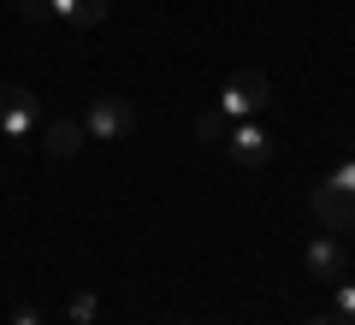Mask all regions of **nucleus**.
I'll list each match as a JSON object with an SVG mask.
<instances>
[{"label": "nucleus", "mask_w": 355, "mask_h": 325, "mask_svg": "<svg viewBox=\"0 0 355 325\" xmlns=\"http://www.w3.org/2000/svg\"><path fill=\"white\" fill-rule=\"evenodd\" d=\"M326 184H331V189H343V195L355 201V154H343V160L331 166V177H326Z\"/></svg>", "instance_id": "obj_10"}, {"label": "nucleus", "mask_w": 355, "mask_h": 325, "mask_svg": "<svg viewBox=\"0 0 355 325\" xmlns=\"http://www.w3.org/2000/svg\"><path fill=\"white\" fill-rule=\"evenodd\" d=\"M36 130V95L24 83H0V137L24 142Z\"/></svg>", "instance_id": "obj_3"}, {"label": "nucleus", "mask_w": 355, "mask_h": 325, "mask_svg": "<svg viewBox=\"0 0 355 325\" xmlns=\"http://www.w3.org/2000/svg\"><path fill=\"white\" fill-rule=\"evenodd\" d=\"M225 154L237 166H266L272 160V137H266L254 118H243V125H231V137H225Z\"/></svg>", "instance_id": "obj_4"}, {"label": "nucleus", "mask_w": 355, "mask_h": 325, "mask_svg": "<svg viewBox=\"0 0 355 325\" xmlns=\"http://www.w3.org/2000/svg\"><path fill=\"white\" fill-rule=\"evenodd\" d=\"M266 100H272V83H266L261 71H237L225 89H219V113H225L231 125H243V118H254V113H261Z\"/></svg>", "instance_id": "obj_2"}, {"label": "nucleus", "mask_w": 355, "mask_h": 325, "mask_svg": "<svg viewBox=\"0 0 355 325\" xmlns=\"http://www.w3.org/2000/svg\"><path fill=\"white\" fill-rule=\"evenodd\" d=\"M18 18H30V24H42V18H53V12H48V0H18Z\"/></svg>", "instance_id": "obj_13"}, {"label": "nucleus", "mask_w": 355, "mask_h": 325, "mask_svg": "<svg viewBox=\"0 0 355 325\" xmlns=\"http://www.w3.org/2000/svg\"><path fill=\"white\" fill-rule=\"evenodd\" d=\"M83 142H89L83 118H53V125L42 130V154H48V160H77Z\"/></svg>", "instance_id": "obj_5"}, {"label": "nucleus", "mask_w": 355, "mask_h": 325, "mask_svg": "<svg viewBox=\"0 0 355 325\" xmlns=\"http://www.w3.org/2000/svg\"><path fill=\"white\" fill-rule=\"evenodd\" d=\"M314 325H338V319H314Z\"/></svg>", "instance_id": "obj_15"}, {"label": "nucleus", "mask_w": 355, "mask_h": 325, "mask_svg": "<svg viewBox=\"0 0 355 325\" xmlns=\"http://www.w3.org/2000/svg\"><path fill=\"white\" fill-rule=\"evenodd\" d=\"M71 325H95V296H89V290L71 296Z\"/></svg>", "instance_id": "obj_12"}, {"label": "nucleus", "mask_w": 355, "mask_h": 325, "mask_svg": "<svg viewBox=\"0 0 355 325\" xmlns=\"http://www.w3.org/2000/svg\"><path fill=\"white\" fill-rule=\"evenodd\" d=\"M331 301H338L331 319H338V325H355V284H343V278H338V296H331Z\"/></svg>", "instance_id": "obj_11"}, {"label": "nucleus", "mask_w": 355, "mask_h": 325, "mask_svg": "<svg viewBox=\"0 0 355 325\" xmlns=\"http://www.w3.org/2000/svg\"><path fill=\"white\" fill-rule=\"evenodd\" d=\"M107 6H113V0H48V12L60 18V24H77V30L101 24V18H107Z\"/></svg>", "instance_id": "obj_8"}, {"label": "nucleus", "mask_w": 355, "mask_h": 325, "mask_svg": "<svg viewBox=\"0 0 355 325\" xmlns=\"http://www.w3.org/2000/svg\"><path fill=\"white\" fill-rule=\"evenodd\" d=\"M308 272H314L320 284H338L343 278V237L338 231H326V237L308 243Z\"/></svg>", "instance_id": "obj_7"}, {"label": "nucleus", "mask_w": 355, "mask_h": 325, "mask_svg": "<svg viewBox=\"0 0 355 325\" xmlns=\"http://www.w3.org/2000/svg\"><path fill=\"white\" fill-rule=\"evenodd\" d=\"M196 137H202V142H225V137H231V118L214 107V113H202V118H196Z\"/></svg>", "instance_id": "obj_9"}, {"label": "nucleus", "mask_w": 355, "mask_h": 325, "mask_svg": "<svg viewBox=\"0 0 355 325\" xmlns=\"http://www.w3.org/2000/svg\"><path fill=\"white\" fill-rule=\"evenodd\" d=\"M83 130H89V142H119L137 130V107L125 95H95L83 113Z\"/></svg>", "instance_id": "obj_1"}, {"label": "nucleus", "mask_w": 355, "mask_h": 325, "mask_svg": "<svg viewBox=\"0 0 355 325\" xmlns=\"http://www.w3.org/2000/svg\"><path fill=\"white\" fill-rule=\"evenodd\" d=\"M12 325H42V308H36V301H24V308L12 313Z\"/></svg>", "instance_id": "obj_14"}, {"label": "nucleus", "mask_w": 355, "mask_h": 325, "mask_svg": "<svg viewBox=\"0 0 355 325\" xmlns=\"http://www.w3.org/2000/svg\"><path fill=\"white\" fill-rule=\"evenodd\" d=\"M308 201H314V219H320V225H326V231H338V237H343V231L355 225V201L343 195V189L320 184V189H314V195H308Z\"/></svg>", "instance_id": "obj_6"}]
</instances>
